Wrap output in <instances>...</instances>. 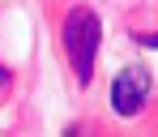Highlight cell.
Masks as SVG:
<instances>
[{"instance_id": "6da1fadb", "label": "cell", "mask_w": 158, "mask_h": 137, "mask_svg": "<svg viewBox=\"0 0 158 137\" xmlns=\"http://www.w3.org/2000/svg\"><path fill=\"white\" fill-rule=\"evenodd\" d=\"M64 56H69V64H73V73H77L81 86H90L94 77V56H98V39H103V26H98V13L94 9H69V17H64Z\"/></svg>"}, {"instance_id": "7a4b0ae2", "label": "cell", "mask_w": 158, "mask_h": 137, "mask_svg": "<svg viewBox=\"0 0 158 137\" xmlns=\"http://www.w3.org/2000/svg\"><path fill=\"white\" fill-rule=\"evenodd\" d=\"M145 94H150V73H145L141 64H128V69L111 82V107L120 111V116H137L141 103H145Z\"/></svg>"}, {"instance_id": "277c9868", "label": "cell", "mask_w": 158, "mask_h": 137, "mask_svg": "<svg viewBox=\"0 0 158 137\" xmlns=\"http://www.w3.org/2000/svg\"><path fill=\"white\" fill-rule=\"evenodd\" d=\"M4 82H9V73H4V69H0V86H4Z\"/></svg>"}, {"instance_id": "3957f363", "label": "cell", "mask_w": 158, "mask_h": 137, "mask_svg": "<svg viewBox=\"0 0 158 137\" xmlns=\"http://www.w3.org/2000/svg\"><path fill=\"white\" fill-rule=\"evenodd\" d=\"M141 43H145V47H158V34H150V39L141 34Z\"/></svg>"}]
</instances>
